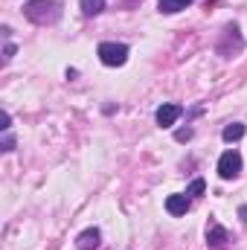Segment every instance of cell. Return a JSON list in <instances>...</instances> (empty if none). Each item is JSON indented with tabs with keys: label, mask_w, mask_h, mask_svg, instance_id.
<instances>
[{
	"label": "cell",
	"mask_w": 247,
	"mask_h": 250,
	"mask_svg": "<svg viewBox=\"0 0 247 250\" xmlns=\"http://www.w3.org/2000/svg\"><path fill=\"white\" fill-rule=\"evenodd\" d=\"M227 242H230V233L218 221H209L206 224V245L209 248H227Z\"/></svg>",
	"instance_id": "52a82bcc"
},
{
	"label": "cell",
	"mask_w": 247,
	"mask_h": 250,
	"mask_svg": "<svg viewBox=\"0 0 247 250\" xmlns=\"http://www.w3.org/2000/svg\"><path fill=\"white\" fill-rule=\"evenodd\" d=\"M239 218H242V224H247V207H239Z\"/></svg>",
	"instance_id": "e0dca14e"
},
{
	"label": "cell",
	"mask_w": 247,
	"mask_h": 250,
	"mask_svg": "<svg viewBox=\"0 0 247 250\" xmlns=\"http://www.w3.org/2000/svg\"><path fill=\"white\" fill-rule=\"evenodd\" d=\"M189 207H192V198H189L186 192H175V195L166 198V212H169V215H186Z\"/></svg>",
	"instance_id": "8992f818"
},
{
	"label": "cell",
	"mask_w": 247,
	"mask_h": 250,
	"mask_svg": "<svg viewBox=\"0 0 247 250\" xmlns=\"http://www.w3.org/2000/svg\"><path fill=\"white\" fill-rule=\"evenodd\" d=\"M192 134H195L192 128H178V131H175V140H178V143H186V140H192Z\"/></svg>",
	"instance_id": "5bb4252c"
},
{
	"label": "cell",
	"mask_w": 247,
	"mask_h": 250,
	"mask_svg": "<svg viewBox=\"0 0 247 250\" xmlns=\"http://www.w3.org/2000/svg\"><path fill=\"white\" fill-rule=\"evenodd\" d=\"M99 239H102V233H99L96 227H87L84 233H79L76 248H79V250H96V248H99Z\"/></svg>",
	"instance_id": "ba28073f"
},
{
	"label": "cell",
	"mask_w": 247,
	"mask_h": 250,
	"mask_svg": "<svg viewBox=\"0 0 247 250\" xmlns=\"http://www.w3.org/2000/svg\"><path fill=\"white\" fill-rule=\"evenodd\" d=\"M189 3H195V0H157V12H163V15H175V12L186 9Z\"/></svg>",
	"instance_id": "9c48e42d"
},
{
	"label": "cell",
	"mask_w": 247,
	"mask_h": 250,
	"mask_svg": "<svg viewBox=\"0 0 247 250\" xmlns=\"http://www.w3.org/2000/svg\"><path fill=\"white\" fill-rule=\"evenodd\" d=\"M245 131H247L245 123H230L224 131H221V137H224L227 143H236V140H242V137H245Z\"/></svg>",
	"instance_id": "30bf717a"
},
{
	"label": "cell",
	"mask_w": 247,
	"mask_h": 250,
	"mask_svg": "<svg viewBox=\"0 0 247 250\" xmlns=\"http://www.w3.org/2000/svg\"><path fill=\"white\" fill-rule=\"evenodd\" d=\"M242 47H245V41H242V35H239V26L230 23V26L224 29V38L218 41V53H221L224 59H233L236 53H242Z\"/></svg>",
	"instance_id": "277c9868"
},
{
	"label": "cell",
	"mask_w": 247,
	"mask_h": 250,
	"mask_svg": "<svg viewBox=\"0 0 247 250\" xmlns=\"http://www.w3.org/2000/svg\"><path fill=\"white\" fill-rule=\"evenodd\" d=\"M204 189H206L204 178H195V181L189 184V189H186V195H189V198H201V195H204Z\"/></svg>",
	"instance_id": "7c38bea8"
},
{
	"label": "cell",
	"mask_w": 247,
	"mask_h": 250,
	"mask_svg": "<svg viewBox=\"0 0 247 250\" xmlns=\"http://www.w3.org/2000/svg\"><path fill=\"white\" fill-rule=\"evenodd\" d=\"M96 56L105 67H123L128 62V44H117V41H102L96 47Z\"/></svg>",
	"instance_id": "7a4b0ae2"
},
{
	"label": "cell",
	"mask_w": 247,
	"mask_h": 250,
	"mask_svg": "<svg viewBox=\"0 0 247 250\" xmlns=\"http://www.w3.org/2000/svg\"><path fill=\"white\" fill-rule=\"evenodd\" d=\"M0 128H3V131H9V128H12V117H9L6 111H3V125H0Z\"/></svg>",
	"instance_id": "2e32d148"
},
{
	"label": "cell",
	"mask_w": 247,
	"mask_h": 250,
	"mask_svg": "<svg viewBox=\"0 0 247 250\" xmlns=\"http://www.w3.org/2000/svg\"><path fill=\"white\" fill-rule=\"evenodd\" d=\"M184 114V108L181 105H175V102H166V105H160L157 108V114H154V120L160 128H172V125L178 123V117Z\"/></svg>",
	"instance_id": "5b68a950"
},
{
	"label": "cell",
	"mask_w": 247,
	"mask_h": 250,
	"mask_svg": "<svg viewBox=\"0 0 247 250\" xmlns=\"http://www.w3.org/2000/svg\"><path fill=\"white\" fill-rule=\"evenodd\" d=\"M0 148L3 151H15V137L9 131H3V140H0Z\"/></svg>",
	"instance_id": "4fadbf2b"
},
{
	"label": "cell",
	"mask_w": 247,
	"mask_h": 250,
	"mask_svg": "<svg viewBox=\"0 0 247 250\" xmlns=\"http://www.w3.org/2000/svg\"><path fill=\"white\" fill-rule=\"evenodd\" d=\"M105 9V0H82V12L87 15V18H93V15H99Z\"/></svg>",
	"instance_id": "8fae6325"
},
{
	"label": "cell",
	"mask_w": 247,
	"mask_h": 250,
	"mask_svg": "<svg viewBox=\"0 0 247 250\" xmlns=\"http://www.w3.org/2000/svg\"><path fill=\"white\" fill-rule=\"evenodd\" d=\"M12 56H15V44L9 41V44L3 47V64H6V62H12Z\"/></svg>",
	"instance_id": "9a60e30c"
},
{
	"label": "cell",
	"mask_w": 247,
	"mask_h": 250,
	"mask_svg": "<svg viewBox=\"0 0 247 250\" xmlns=\"http://www.w3.org/2000/svg\"><path fill=\"white\" fill-rule=\"evenodd\" d=\"M23 15L38 23V26H47V23H56L62 18V3L59 0H29L23 6Z\"/></svg>",
	"instance_id": "6da1fadb"
},
{
	"label": "cell",
	"mask_w": 247,
	"mask_h": 250,
	"mask_svg": "<svg viewBox=\"0 0 247 250\" xmlns=\"http://www.w3.org/2000/svg\"><path fill=\"white\" fill-rule=\"evenodd\" d=\"M218 175H221L224 181H233V178L242 175V154H239L236 148H227V151L218 157Z\"/></svg>",
	"instance_id": "3957f363"
}]
</instances>
